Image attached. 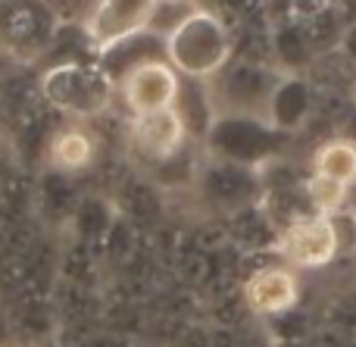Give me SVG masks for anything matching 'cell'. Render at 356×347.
Instances as JSON below:
<instances>
[{
	"instance_id": "6da1fadb",
	"label": "cell",
	"mask_w": 356,
	"mask_h": 347,
	"mask_svg": "<svg viewBox=\"0 0 356 347\" xmlns=\"http://www.w3.org/2000/svg\"><path fill=\"white\" fill-rule=\"evenodd\" d=\"M38 94L50 110L63 113L72 122H91L113 110L116 85L97 66V60L50 63L38 75Z\"/></svg>"
},
{
	"instance_id": "7a4b0ae2",
	"label": "cell",
	"mask_w": 356,
	"mask_h": 347,
	"mask_svg": "<svg viewBox=\"0 0 356 347\" xmlns=\"http://www.w3.org/2000/svg\"><path fill=\"white\" fill-rule=\"evenodd\" d=\"M234 56V29L209 10H191L166 35V60L181 79L209 81Z\"/></svg>"
},
{
	"instance_id": "3957f363",
	"label": "cell",
	"mask_w": 356,
	"mask_h": 347,
	"mask_svg": "<svg viewBox=\"0 0 356 347\" xmlns=\"http://www.w3.org/2000/svg\"><path fill=\"white\" fill-rule=\"evenodd\" d=\"M284 131H278L266 116H244V113H219L203 138V154L213 160L238 163V166L266 169L282 160L288 147Z\"/></svg>"
},
{
	"instance_id": "277c9868",
	"label": "cell",
	"mask_w": 356,
	"mask_h": 347,
	"mask_svg": "<svg viewBox=\"0 0 356 347\" xmlns=\"http://www.w3.org/2000/svg\"><path fill=\"white\" fill-rule=\"evenodd\" d=\"M60 25L50 0H0V54L16 63L44 60Z\"/></svg>"
},
{
	"instance_id": "5b68a950",
	"label": "cell",
	"mask_w": 356,
	"mask_h": 347,
	"mask_svg": "<svg viewBox=\"0 0 356 347\" xmlns=\"http://www.w3.org/2000/svg\"><path fill=\"white\" fill-rule=\"evenodd\" d=\"M282 69L272 63L244 60L232 56L228 66L219 75L207 81L209 97H213L216 116L219 113H244V116H266L275 85L282 81Z\"/></svg>"
},
{
	"instance_id": "8992f818",
	"label": "cell",
	"mask_w": 356,
	"mask_h": 347,
	"mask_svg": "<svg viewBox=\"0 0 356 347\" xmlns=\"http://www.w3.org/2000/svg\"><path fill=\"white\" fill-rule=\"evenodd\" d=\"M191 191L197 194V200H200L207 210L222 213V216H234V213L259 204L266 188H263L259 169L213 160V156L203 154V166H200V172H197V181Z\"/></svg>"
},
{
	"instance_id": "52a82bcc",
	"label": "cell",
	"mask_w": 356,
	"mask_h": 347,
	"mask_svg": "<svg viewBox=\"0 0 356 347\" xmlns=\"http://www.w3.org/2000/svg\"><path fill=\"white\" fill-rule=\"evenodd\" d=\"M191 141L194 138L188 135V125L178 116L175 106L125 119V150L147 172H154L163 163L178 156Z\"/></svg>"
},
{
	"instance_id": "ba28073f",
	"label": "cell",
	"mask_w": 356,
	"mask_h": 347,
	"mask_svg": "<svg viewBox=\"0 0 356 347\" xmlns=\"http://www.w3.org/2000/svg\"><path fill=\"white\" fill-rule=\"evenodd\" d=\"M272 250L291 269H325L341 257L332 216H319V213L278 229V241Z\"/></svg>"
},
{
	"instance_id": "9c48e42d",
	"label": "cell",
	"mask_w": 356,
	"mask_h": 347,
	"mask_svg": "<svg viewBox=\"0 0 356 347\" xmlns=\"http://www.w3.org/2000/svg\"><path fill=\"white\" fill-rule=\"evenodd\" d=\"M178 91H181V75L175 72L169 60L141 63L116 81V100L122 104L125 116L169 110L175 106Z\"/></svg>"
},
{
	"instance_id": "30bf717a",
	"label": "cell",
	"mask_w": 356,
	"mask_h": 347,
	"mask_svg": "<svg viewBox=\"0 0 356 347\" xmlns=\"http://www.w3.org/2000/svg\"><path fill=\"white\" fill-rule=\"evenodd\" d=\"M156 0H88V13H85V29L88 41H91L94 54L106 44L119 41V38L141 31L150 25Z\"/></svg>"
},
{
	"instance_id": "8fae6325",
	"label": "cell",
	"mask_w": 356,
	"mask_h": 347,
	"mask_svg": "<svg viewBox=\"0 0 356 347\" xmlns=\"http://www.w3.org/2000/svg\"><path fill=\"white\" fill-rule=\"evenodd\" d=\"M300 298H303V291H300L297 269L284 266L282 260L269 263V266H259L257 273H250L244 282L247 310L259 319H269V316H275V313L291 310V307L300 304Z\"/></svg>"
},
{
	"instance_id": "7c38bea8",
	"label": "cell",
	"mask_w": 356,
	"mask_h": 347,
	"mask_svg": "<svg viewBox=\"0 0 356 347\" xmlns=\"http://www.w3.org/2000/svg\"><path fill=\"white\" fill-rule=\"evenodd\" d=\"M316 116V88L303 75H282L269 100L266 119L284 135L303 131Z\"/></svg>"
},
{
	"instance_id": "4fadbf2b",
	"label": "cell",
	"mask_w": 356,
	"mask_h": 347,
	"mask_svg": "<svg viewBox=\"0 0 356 347\" xmlns=\"http://www.w3.org/2000/svg\"><path fill=\"white\" fill-rule=\"evenodd\" d=\"M94 60H97V66L104 69V72L113 79V85H116L125 72H131V69L141 66V63L166 60V38L156 35L154 29L131 31V35L100 47Z\"/></svg>"
},
{
	"instance_id": "5bb4252c",
	"label": "cell",
	"mask_w": 356,
	"mask_h": 347,
	"mask_svg": "<svg viewBox=\"0 0 356 347\" xmlns=\"http://www.w3.org/2000/svg\"><path fill=\"white\" fill-rule=\"evenodd\" d=\"M97 160V135L85 122L69 119L47 138V166L56 175H79Z\"/></svg>"
},
{
	"instance_id": "9a60e30c",
	"label": "cell",
	"mask_w": 356,
	"mask_h": 347,
	"mask_svg": "<svg viewBox=\"0 0 356 347\" xmlns=\"http://www.w3.org/2000/svg\"><path fill=\"white\" fill-rule=\"evenodd\" d=\"M269 44H272V63H275L284 75H303L319 60L313 44H309V35H307V29H303V22H294V19H288V22H282V25H272Z\"/></svg>"
},
{
	"instance_id": "2e32d148",
	"label": "cell",
	"mask_w": 356,
	"mask_h": 347,
	"mask_svg": "<svg viewBox=\"0 0 356 347\" xmlns=\"http://www.w3.org/2000/svg\"><path fill=\"white\" fill-rule=\"evenodd\" d=\"M313 172L328 175L353 191L356 188V138L334 135L313 150Z\"/></svg>"
},
{
	"instance_id": "e0dca14e",
	"label": "cell",
	"mask_w": 356,
	"mask_h": 347,
	"mask_svg": "<svg viewBox=\"0 0 356 347\" xmlns=\"http://www.w3.org/2000/svg\"><path fill=\"white\" fill-rule=\"evenodd\" d=\"M303 191H307L313 213H319V216H334L338 210H347V204H350V188L319 172H309V179L303 181Z\"/></svg>"
},
{
	"instance_id": "ac0fdd59",
	"label": "cell",
	"mask_w": 356,
	"mask_h": 347,
	"mask_svg": "<svg viewBox=\"0 0 356 347\" xmlns=\"http://www.w3.org/2000/svg\"><path fill=\"white\" fill-rule=\"evenodd\" d=\"M263 323L278 344H303V341H309V335H313V313L303 310L300 304L284 310V313H275V316L263 319Z\"/></svg>"
},
{
	"instance_id": "d6986e66",
	"label": "cell",
	"mask_w": 356,
	"mask_h": 347,
	"mask_svg": "<svg viewBox=\"0 0 356 347\" xmlns=\"http://www.w3.org/2000/svg\"><path fill=\"white\" fill-rule=\"evenodd\" d=\"M288 3L294 22H313V19L325 16L328 10H334V0H288Z\"/></svg>"
},
{
	"instance_id": "ffe728a7",
	"label": "cell",
	"mask_w": 356,
	"mask_h": 347,
	"mask_svg": "<svg viewBox=\"0 0 356 347\" xmlns=\"http://www.w3.org/2000/svg\"><path fill=\"white\" fill-rule=\"evenodd\" d=\"M341 56H344L350 66H356V22L347 25L344 38H341Z\"/></svg>"
},
{
	"instance_id": "44dd1931",
	"label": "cell",
	"mask_w": 356,
	"mask_h": 347,
	"mask_svg": "<svg viewBox=\"0 0 356 347\" xmlns=\"http://www.w3.org/2000/svg\"><path fill=\"white\" fill-rule=\"evenodd\" d=\"M353 213H356V207H353Z\"/></svg>"
}]
</instances>
